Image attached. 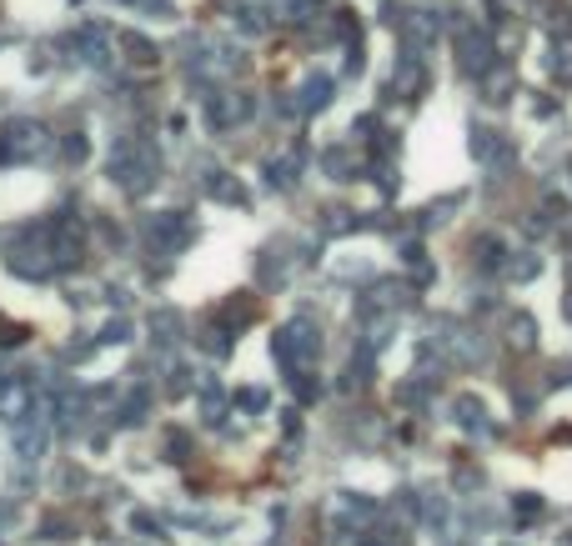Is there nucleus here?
Masks as SVG:
<instances>
[{"mask_svg": "<svg viewBox=\"0 0 572 546\" xmlns=\"http://www.w3.org/2000/svg\"><path fill=\"white\" fill-rule=\"evenodd\" d=\"M457 411H462V426H467L472 436H487V431H492V426L482 421V401H472V396H462V401H457Z\"/></svg>", "mask_w": 572, "mask_h": 546, "instance_id": "nucleus-4", "label": "nucleus"}, {"mask_svg": "<svg viewBox=\"0 0 572 546\" xmlns=\"http://www.w3.org/2000/svg\"><path fill=\"white\" fill-rule=\"evenodd\" d=\"M457 61H462V71H467V76H482V71L497 61L492 36H487V31H477V26H457Z\"/></svg>", "mask_w": 572, "mask_h": 546, "instance_id": "nucleus-1", "label": "nucleus"}, {"mask_svg": "<svg viewBox=\"0 0 572 546\" xmlns=\"http://www.w3.org/2000/svg\"><path fill=\"white\" fill-rule=\"evenodd\" d=\"M537 271H542V261H537L532 251H517V261L507 266V276H512V281H532Z\"/></svg>", "mask_w": 572, "mask_h": 546, "instance_id": "nucleus-5", "label": "nucleus"}, {"mask_svg": "<svg viewBox=\"0 0 572 546\" xmlns=\"http://www.w3.org/2000/svg\"><path fill=\"white\" fill-rule=\"evenodd\" d=\"M327 101H332V81H327V76H312L307 91H302V106H307V111H322Z\"/></svg>", "mask_w": 572, "mask_h": 546, "instance_id": "nucleus-3", "label": "nucleus"}, {"mask_svg": "<svg viewBox=\"0 0 572 546\" xmlns=\"http://www.w3.org/2000/svg\"><path fill=\"white\" fill-rule=\"evenodd\" d=\"M507 341H512L517 351H527V346L537 341V321H532L527 311H512V316H507Z\"/></svg>", "mask_w": 572, "mask_h": 546, "instance_id": "nucleus-2", "label": "nucleus"}, {"mask_svg": "<svg viewBox=\"0 0 572 546\" xmlns=\"http://www.w3.org/2000/svg\"><path fill=\"white\" fill-rule=\"evenodd\" d=\"M322 0H286V11H292V21H307V11H317Z\"/></svg>", "mask_w": 572, "mask_h": 546, "instance_id": "nucleus-8", "label": "nucleus"}, {"mask_svg": "<svg viewBox=\"0 0 572 546\" xmlns=\"http://www.w3.org/2000/svg\"><path fill=\"white\" fill-rule=\"evenodd\" d=\"M477 251H482V266H502V241L482 236V241H477Z\"/></svg>", "mask_w": 572, "mask_h": 546, "instance_id": "nucleus-7", "label": "nucleus"}, {"mask_svg": "<svg viewBox=\"0 0 572 546\" xmlns=\"http://www.w3.org/2000/svg\"><path fill=\"white\" fill-rule=\"evenodd\" d=\"M552 76L572 86V46H557V51H552Z\"/></svg>", "mask_w": 572, "mask_h": 546, "instance_id": "nucleus-6", "label": "nucleus"}]
</instances>
